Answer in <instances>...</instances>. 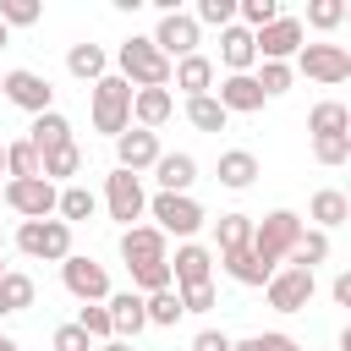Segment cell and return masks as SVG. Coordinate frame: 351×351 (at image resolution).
<instances>
[{
    "label": "cell",
    "instance_id": "obj_44",
    "mask_svg": "<svg viewBox=\"0 0 351 351\" xmlns=\"http://www.w3.org/2000/svg\"><path fill=\"white\" fill-rule=\"evenodd\" d=\"M313 159L329 165V170L346 165V159H351V137H313Z\"/></svg>",
    "mask_w": 351,
    "mask_h": 351
},
{
    "label": "cell",
    "instance_id": "obj_25",
    "mask_svg": "<svg viewBox=\"0 0 351 351\" xmlns=\"http://www.w3.org/2000/svg\"><path fill=\"white\" fill-rule=\"evenodd\" d=\"M154 181H159V192H192L197 159H192V154H159V159H154Z\"/></svg>",
    "mask_w": 351,
    "mask_h": 351
},
{
    "label": "cell",
    "instance_id": "obj_21",
    "mask_svg": "<svg viewBox=\"0 0 351 351\" xmlns=\"http://www.w3.org/2000/svg\"><path fill=\"white\" fill-rule=\"evenodd\" d=\"M214 99H219V110H225V115H258V110H263V93H258V82H252V71L225 77Z\"/></svg>",
    "mask_w": 351,
    "mask_h": 351
},
{
    "label": "cell",
    "instance_id": "obj_40",
    "mask_svg": "<svg viewBox=\"0 0 351 351\" xmlns=\"http://www.w3.org/2000/svg\"><path fill=\"white\" fill-rule=\"evenodd\" d=\"M192 22H197V27H230V22H236V0H197Z\"/></svg>",
    "mask_w": 351,
    "mask_h": 351
},
{
    "label": "cell",
    "instance_id": "obj_37",
    "mask_svg": "<svg viewBox=\"0 0 351 351\" xmlns=\"http://www.w3.org/2000/svg\"><path fill=\"white\" fill-rule=\"evenodd\" d=\"M27 176H38L33 143H27V137H22V143H5V181H27Z\"/></svg>",
    "mask_w": 351,
    "mask_h": 351
},
{
    "label": "cell",
    "instance_id": "obj_43",
    "mask_svg": "<svg viewBox=\"0 0 351 351\" xmlns=\"http://www.w3.org/2000/svg\"><path fill=\"white\" fill-rule=\"evenodd\" d=\"M38 16H44L38 0H0V22H5V27H33Z\"/></svg>",
    "mask_w": 351,
    "mask_h": 351
},
{
    "label": "cell",
    "instance_id": "obj_41",
    "mask_svg": "<svg viewBox=\"0 0 351 351\" xmlns=\"http://www.w3.org/2000/svg\"><path fill=\"white\" fill-rule=\"evenodd\" d=\"M132 285H137V296L170 291V258H165V263H143V269H132Z\"/></svg>",
    "mask_w": 351,
    "mask_h": 351
},
{
    "label": "cell",
    "instance_id": "obj_55",
    "mask_svg": "<svg viewBox=\"0 0 351 351\" xmlns=\"http://www.w3.org/2000/svg\"><path fill=\"white\" fill-rule=\"evenodd\" d=\"M0 274H5V252H0Z\"/></svg>",
    "mask_w": 351,
    "mask_h": 351
},
{
    "label": "cell",
    "instance_id": "obj_45",
    "mask_svg": "<svg viewBox=\"0 0 351 351\" xmlns=\"http://www.w3.org/2000/svg\"><path fill=\"white\" fill-rule=\"evenodd\" d=\"M176 296H181V313H208L214 307V280L208 285H181Z\"/></svg>",
    "mask_w": 351,
    "mask_h": 351
},
{
    "label": "cell",
    "instance_id": "obj_18",
    "mask_svg": "<svg viewBox=\"0 0 351 351\" xmlns=\"http://www.w3.org/2000/svg\"><path fill=\"white\" fill-rule=\"evenodd\" d=\"M219 66H225V77H241V71H252V66H258V49H252V33H247L241 22H230V27H219Z\"/></svg>",
    "mask_w": 351,
    "mask_h": 351
},
{
    "label": "cell",
    "instance_id": "obj_22",
    "mask_svg": "<svg viewBox=\"0 0 351 351\" xmlns=\"http://www.w3.org/2000/svg\"><path fill=\"white\" fill-rule=\"evenodd\" d=\"M214 176H219V186L247 192V186L258 181V154H252V148H225V154H219V165H214Z\"/></svg>",
    "mask_w": 351,
    "mask_h": 351
},
{
    "label": "cell",
    "instance_id": "obj_42",
    "mask_svg": "<svg viewBox=\"0 0 351 351\" xmlns=\"http://www.w3.org/2000/svg\"><path fill=\"white\" fill-rule=\"evenodd\" d=\"M340 22H346V5H340V0H313L302 27H318V33H329V27H340Z\"/></svg>",
    "mask_w": 351,
    "mask_h": 351
},
{
    "label": "cell",
    "instance_id": "obj_7",
    "mask_svg": "<svg viewBox=\"0 0 351 351\" xmlns=\"http://www.w3.org/2000/svg\"><path fill=\"white\" fill-rule=\"evenodd\" d=\"M291 71H302V77H313V82L335 88V82H346V77H351V49H346V44H302Z\"/></svg>",
    "mask_w": 351,
    "mask_h": 351
},
{
    "label": "cell",
    "instance_id": "obj_11",
    "mask_svg": "<svg viewBox=\"0 0 351 351\" xmlns=\"http://www.w3.org/2000/svg\"><path fill=\"white\" fill-rule=\"evenodd\" d=\"M0 93H5L16 110H27V115L55 110V88H49V77H38V71H27V66L5 71V77H0Z\"/></svg>",
    "mask_w": 351,
    "mask_h": 351
},
{
    "label": "cell",
    "instance_id": "obj_56",
    "mask_svg": "<svg viewBox=\"0 0 351 351\" xmlns=\"http://www.w3.org/2000/svg\"><path fill=\"white\" fill-rule=\"evenodd\" d=\"M0 252H5V236H0Z\"/></svg>",
    "mask_w": 351,
    "mask_h": 351
},
{
    "label": "cell",
    "instance_id": "obj_23",
    "mask_svg": "<svg viewBox=\"0 0 351 351\" xmlns=\"http://www.w3.org/2000/svg\"><path fill=\"white\" fill-rule=\"evenodd\" d=\"M170 82H176L186 99H203V93L214 88V60H208V55H186V60L170 66Z\"/></svg>",
    "mask_w": 351,
    "mask_h": 351
},
{
    "label": "cell",
    "instance_id": "obj_14",
    "mask_svg": "<svg viewBox=\"0 0 351 351\" xmlns=\"http://www.w3.org/2000/svg\"><path fill=\"white\" fill-rule=\"evenodd\" d=\"M165 148H159V132H143V126H126L121 137H115V170H132V176H143V170H154V159H159Z\"/></svg>",
    "mask_w": 351,
    "mask_h": 351
},
{
    "label": "cell",
    "instance_id": "obj_8",
    "mask_svg": "<svg viewBox=\"0 0 351 351\" xmlns=\"http://www.w3.org/2000/svg\"><path fill=\"white\" fill-rule=\"evenodd\" d=\"M302 44H307V27H302V16H285V11H280L269 27H258V33H252L258 60H285V66H291Z\"/></svg>",
    "mask_w": 351,
    "mask_h": 351
},
{
    "label": "cell",
    "instance_id": "obj_48",
    "mask_svg": "<svg viewBox=\"0 0 351 351\" xmlns=\"http://www.w3.org/2000/svg\"><path fill=\"white\" fill-rule=\"evenodd\" d=\"M258 351H302L291 335H280V329H269V335H258Z\"/></svg>",
    "mask_w": 351,
    "mask_h": 351
},
{
    "label": "cell",
    "instance_id": "obj_10",
    "mask_svg": "<svg viewBox=\"0 0 351 351\" xmlns=\"http://www.w3.org/2000/svg\"><path fill=\"white\" fill-rule=\"evenodd\" d=\"M154 38V49L176 66V60H186V55H197V38H203V27L192 22V11H170V16H159V27L148 33Z\"/></svg>",
    "mask_w": 351,
    "mask_h": 351
},
{
    "label": "cell",
    "instance_id": "obj_51",
    "mask_svg": "<svg viewBox=\"0 0 351 351\" xmlns=\"http://www.w3.org/2000/svg\"><path fill=\"white\" fill-rule=\"evenodd\" d=\"M93 351H132L126 340H104V346H93Z\"/></svg>",
    "mask_w": 351,
    "mask_h": 351
},
{
    "label": "cell",
    "instance_id": "obj_24",
    "mask_svg": "<svg viewBox=\"0 0 351 351\" xmlns=\"http://www.w3.org/2000/svg\"><path fill=\"white\" fill-rule=\"evenodd\" d=\"M27 143H33V154H49V148H66V143H77V137H71V121H66L60 110H44V115H33Z\"/></svg>",
    "mask_w": 351,
    "mask_h": 351
},
{
    "label": "cell",
    "instance_id": "obj_50",
    "mask_svg": "<svg viewBox=\"0 0 351 351\" xmlns=\"http://www.w3.org/2000/svg\"><path fill=\"white\" fill-rule=\"evenodd\" d=\"M230 351H258V335H247V340H230Z\"/></svg>",
    "mask_w": 351,
    "mask_h": 351
},
{
    "label": "cell",
    "instance_id": "obj_1",
    "mask_svg": "<svg viewBox=\"0 0 351 351\" xmlns=\"http://www.w3.org/2000/svg\"><path fill=\"white\" fill-rule=\"evenodd\" d=\"M115 66H121L115 77H121L132 93H137V88H170V60L154 49V38H137V33H132V38L115 49Z\"/></svg>",
    "mask_w": 351,
    "mask_h": 351
},
{
    "label": "cell",
    "instance_id": "obj_19",
    "mask_svg": "<svg viewBox=\"0 0 351 351\" xmlns=\"http://www.w3.org/2000/svg\"><path fill=\"white\" fill-rule=\"evenodd\" d=\"M170 115H176V93H170V88H137V93H132V121H137L143 132H159Z\"/></svg>",
    "mask_w": 351,
    "mask_h": 351
},
{
    "label": "cell",
    "instance_id": "obj_35",
    "mask_svg": "<svg viewBox=\"0 0 351 351\" xmlns=\"http://www.w3.org/2000/svg\"><path fill=\"white\" fill-rule=\"evenodd\" d=\"M291 77H296V71H291L285 60H263V66L252 71V82H258V93H263V99H280V93H291Z\"/></svg>",
    "mask_w": 351,
    "mask_h": 351
},
{
    "label": "cell",
    "instance_id": "obj_32",
    "mask_svg": "<svg viewBox=\"0 0 351 351\" xmlns=\"http://www.w3.org/2000/svg\"><path fill=\"white\" fill-rule=\"evenodd\" d=\"M219 263H225V274H230L236 285H269V274H274L263 258H252V247H241V252H225Z\"/></svg>",
    "mask_w": 351,
    "mask_h": 351
},
{
    "label": "cell",
    "instance_id": "obj_3",
    "mask_svg": "<svg viewBox=\"0 0 351 351\" xmlns=\"http://www.w3.org/2000/svg\"><path fill=\"white\" fill-rule=\"evenodd\" d=\"M148 219H154V230L170 241V236H181V241H192L197 230H203V203L192 197V192H154L148 197Z\"/></svg>",
    "mask_w": 351,
    "mask_h": 351
},
{
    "label": "cell",
    "instance_id": "obj_26",
    "mask_svg": "<svg viewBox=\"0 0 351 351\" xmlns=\"http://www.w3.org/2000/svg\"><path fill=\"white\" fill-rule=\"evenodd\" d=\"M307 132L313 137H351V110L340 99H318L307 110Z\"/></svg>",
    "mask_w": 351,
    "mask_h": 351
},
{
    "label": "cell",
    "instance_id": "obj_34",
    "mask_svg": "<svg viewBox=\"0 0 351 351\" xmlns=\"http://www.w3.org/2000/svg\"><path fill=\"white\" fill-rule=\"evenodd\" d=\"M143 313H148V324H159V329H176L186 313H181V296H176V285L170 291H154V296H143Z\"/></svg>",
    "mask_w": 351,
    "mask_h": 351
},
{
    "label": "cell",
    "instance_id": "obj_39",
    "mask_svg": "<svg viewBox=\"0 0 351 351\" xmlns=\"http://www.w3.org/2000/svg\"><path fill=\"white\" fill-rule=\"evenodd\" d=\"M236 16H241L247 33H258V27H269L280 16V0H236Z\"/></svg>",
    "mask_w": 351,
    "mask_h": 351
},
{
    "label": "cell",
    "instance_id": "obj_12",
    "mask_svg": "<svg viewBox=\"0 0 351 351\" xmlns=\"http://www.w3.org/2000/svg\"><path fill=\"white\" fill-rule=\"evenodd\" d=\"M55 197H60V186H49L44 176L5 181V208L22 214V219H55Z\"/></svg>",
    "mask_w": 351,
    "mask_h": 351
},
{
    "label": "cell",
    "instance_id": "obj_33",
    "mask_svg": "<svg viewBox=\"0 0 351 351\" xmlns=\"http://www.w3.org/2000/svg\"><path fill=\"white\" fill-rule=\"evenodd\" d=\"M285 263H291V269H307V274H313L318 263H329V236H324V230H302Z\"/></svg>",
    "mask_w": 351,
    "mask_h": 351
},
{
    "label": "cell",
    "instance_id": "obj_38",
    "mask_svg": "<svg viewBox=\"0 0 351 351\" xmlns=\"http://www.w3.org/2000/svg\"><path fill=\"white\" fill-rule=\"evenodd\" d=\"M71 324H77V329H82V335H88L93 346H104V340H115V335H110V313H104V302H88V307H82V313H77Z\"/></svg>",
    "mask_w": 351,
    "mask_h": 351
},
{
    "label": "cell",
    "instance_id": "obj_36",
    "mask_svg": "<svg viewBox=\"0 0 351 351\" xmlns=\"http://www.w3.org/2000/svg\"><path fill=\"white\" fill-rule=\"evenodd\" d=\"M186 121L197 126V132H225V110H219V99L214 93H203V99H186Z\"/></svg>",
    "mask_w": 351,
    "mask_h": 351
},
{
    "label": "cell",
    "instance_id": "obj_2",
    "mask_svg": "<svg viewBox=\"0 0 351 351\" xmlns=\"http://www.w3.org/2000/svg\"><path fill=\"white\" fill-rule=\"evenodd\" d=\"M296 236H302V214L296 208H269L263 219H252V258H263L269 269H280L285 258H291V247H296Z\"/></svg>",
    "mask_w": 351,
    "mask_h": 351
},
{
    "label": "cell",
    "instance_id": "obj_5",
    "mask_svg": "<svg viewBox=\"0 0 351 351\" xmlns=\"http://www.w3.org/2000/svg\"><path fill=\"white\" fill-rule=\"evenodd\" d=\"M126 126H132V88L110 71V77H99V82H93V132L121 137Z\"/></svg>",
    "mask_w": 351,
    "mask_h": 351
},
{
    "label": "cell",
    "instance_id": "obj_6",
    "mask_svg": "<svg viewBox=\"0 0 351 351\" xmlns=\"http://www.w3.org/2000/svg\"><path fill=\"white\" fill-rule=\"evenodd\" d=\"M104 208H110V219H115L121 230H132V225L148 214L143 176H132V170H110V176H104Z\"/></svg>",
    "mask_w": 351,
    "mask_h": 351
},
{
    "label": "cell",
    "instance_id": "obj_53",
    "mask_svg": "<svg viewBox=\"0 0 351 351\" xmlns=\"http://www.w3.org/2000/svg\"><path fill=\"white\" fill-rule=\"evenodd\" d=\"M5 44H11V27H5V22H0V49H5Z\"/></svg>",
    "mask_w": 351,
    "mask_h": 351
},
{
    "label": "cell",
    "instance_id": "obj_15",
    "mask_svg": "<svg viewBox=\"0 0 351 351\" xmlns=\"http://www.w3.org/2000/svg\"><path fill=\"white\" fill-rule=\"evenodd\" d=\"M104 313H110V335L126 340V346L148 329V313H143V296H137V291H115V296H104Z\"/></svg>",
    "mask_w": 351,
    "mask_h": 351
},
{
    "label": "cell",
    "instance_id": "obj_31",
    "mask_svg": "<svg viewBox=\"0 0 351 351\" xmlns=\"http://www.w3.org/2000/svg\"><path fill=\"white\" fill-rule=\"evenodd\" d=\"M252 241V214H219L214 219V252L225 258V252H241Z\"/></svg>",
    "mask_w": 351,
    "mask_h": 351
},
{
    "label": "cell",
    "instance_id": "obj_29",
    "mask_svg": "<svg viewBox=\"0 0 351 351\" xmlns=\"http://www.w3.org/2000/svg\"><path fill=\"white\" fill-rule=\"evenodd\" d=\"M33 296H38L33 274H22V269H5V274H0V318L27 313V307H33Z\"/></svg>",
    "mask_w": 351,
    "mask_h": 351
},
{
    "label": "cell",
    "instance_id": "obj_13",
    "mask_svg": "<svg viewBox=\"0 0 351 351\" xmlns=\"http://www.w3.org/2000/svg\"><path fill=\"white\" fill-rule=\"evenodd\" d=\"M60 285H66L82 307L110 296V274H104V263H99V258H82V252H71V258L60 263Z\"/></svg>",
    "mask_w": 351,
    "mask_h": 351
},
{
    "label": "cell",
    "instance_id": "obj_30",
    "mask_svg": "<svg viewBox=\"0 0 351 351\" xmlns=\"http://www.w3.org/2000/svg\"><path fill=\"white\" fill-rule=\"evenodd\" d=\"M38 176L55 186V181H66L71 186V176H82V148L77 143H66V148H49V154H38Z\"/></svg>",
    "mask_w": 351,
    "mask_h": 351
},
{
    "label": "cell",
    "instance_id": "obj_47",
    "mask_svg": "<svg viewBox=\"0 0 351 351\" xmlns=\"http://www.w3.org/2000/svg\"><path fill=\"white\" fill-rule=\"evenodd\" d=\"M192 351H230V335L225 329H197L192 335Z\"/></svg>",
    "mask_w": 351,
    "mask_h": 351
},
{
    "label": "cell",
    "instance_id": "obj_20",
    "mask_svg": "<svg viewBox=\"0 0 351 351\" xmlns=\"http://www.w3.org/2000/svg\"><path fill=\"white\" fill-rule=\"evenodd\" d=\"M307 219H313V230H340L346 219H351V197L340 192V186H318L313 192V203H307Z\"/></svg>",
    "mask_w": 351,
    "mask_h": 351
},
{
    "label": "cell",
    "instance_id": "obj_4",
    "mask_svg": "<svg viewBox=\"0 0 351 351\" xmlns=\"http://www.w3.org/2000/svg\"><path fill=\"white\" fill-rule=\"evenodd\" d=\"M16 252H27L33 263H66L71 258V225H60V219H22Z\"/></svg>",
    "mask_w": 351,
    "mask_h": 351
},
{
    "label": "cell",
    "instance_id": "obj_28",
    "mask_svg": "<svg viewBox=\"0 0 351 351\" xmlns=\"http://www.w3.org/2000/svg\"><path fill=\"white\" fill-rule=\"evenodd\" d=\"M55 214H60V225L93 219V214H99V192H93V186H82V181H71V186H60V197H55Z\"/></svg>",
    "mask_w": 351,
    "mask_h": 351
},
{
    "label": "cell",
    "instance_id": "obj_54",
    "mask_svg": "<svg viewBox=\"0 0 351 351\" xmlns=\"http://www.w3.org/2000/svg\"><path fill=\"white\" fill-rule=\"evenodd\" d=\"M0 176H5V143H0Z\"/></svg>",
    "mask_w": 351,
    "mask_h": 351
},
{
    "label": "cell",
    "instance_id": "obj_17",
    "mask_svg": "<svg viewBox=\"0 0 351 351\" xmlns=\"http://www.w3.org/2000/svg\"><path fill=\"white\" fill-rule=\"evenodd\" d=\"M208 280H214V252L197 241H181L170 258V285L181 291V285H208Z\"/></svg>",
    "mask_w": 351,
    "mask_h": 351
},
{
    "label": "cell",
    "instance_id": "obj_16",
    "mask_svg": "<svg viewBox=\"0 0 351 351\" xmlns=\"http://www.w3.org/2000/svg\"><path fill=\"white\" fill-rule=\"evenodd\" d=\"M121 258H126V269L165 263V258H170V241H165L154 225H132V230H121Z\"/></svg>",
    "mask_w": 351,
    "mask_h": 351
},
{
    "label": "cell",
    "instance_id": "obj_9",
    "mask_svg": "<svg viewBox=\"0 0 351 351\" xmlns=\"http://www.w3.org/2000/svg\"><path fill=\"white\" fill-rule=\"evenodd\" d=\"M313 291H318V280H313L307 269H291V263H280V269L269 274V285H263V296H269L274 313H307Z\"/></svg>",
    "mask_w": 351,
    "mask_h": 351
},
{
    "label": "cell",
    "instance_id": "obj_46",
    "mask_svg": "<svg viewBox=\"0 0 351 351\" xmlns=\"http://www.w3.org/2000/svg\"><path fill=\"white\" fill-rule=\"evenodd\" d=\"M49 351H93V340H88L77 324H60V329L49 335Z\"/></svg>",
    "mask_w": 351,
    "mask_h": 351
},
{
    "label": "cell",
    "instance_id": "obj_27",
    "mask_svg": "<svg viewBox=\"0 0 351 351\" xmlns=\"http://www.w3.org/2000/svg\"><path fill=\"white\" fill-rule=\"evenodd\" d=\"M66 71H71L77 82H99V77H110V55H104V44H71V49H66Z\"/></svg>",
    "mask_w": 351,
    "mask_h": 351
},
{
    "label": "cell",
    "instance_id": "obj_52",
    "mask_svg": "<svg viewBox=\"0 0 351 351\" xmlns=\"http://www.w3.org/2000/svg\"><path fill=\"white\" fill-rule=\"evenodd\" d=\"M0 351H22V346H16V340H11L5 329H0Z\"/></svg>",
    "mask_w": 351,
    "mask_h": 351
},
{
    "label": "cell",
    "instance_id": "obj_49",
    "mask_svg": "<svg viewBox=\"0 0 351 351\" xmlns=\"http://www.w3.org/2000/svg\"><path fill=\"white\" fill-rule=\"evenodd\" d=\"M329 296H335V307H351V274H346V269L335 274V285H329Z\"/></svg>",
    "mask_w": 351,
    "mask_h": 351
}]
</instances>
